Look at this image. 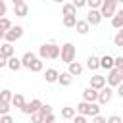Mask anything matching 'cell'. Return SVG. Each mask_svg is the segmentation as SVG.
I'll list each match as a JSON object with an SVG mask.
<instances>
[{"label":"cell","mask_w":123,"mask_h":123,"mask_svg":"<svg viewBox=\"0 0 123 123\" xmlns=\"http://www.w3.org/2000/svg\"><path fill=\"white\" fill-rule=\"evenodd\" d=\"M86 67H88L90 71L100 69V58H96V56H88V58H86Z\"/></svg>","instance_id":"21"},{"label":"cell","mask_w":123,"mask_h":123,"mask_svg":"<svg viewBox=\"0 0 123 123\" xmlns=\"http://www.w3.org/2000/svg\"><path fill=\"white\" fill-rule=\"evenodd\" d=\"M58 77H60V73H58L54 67H48V69L44 71V79H46V83H58Z\"/></svg>","instance_id":"17"},{"label":"cell","mask_w":123,"mask_h":123,"mask_svg":"<svg viewBox=\"0 0 123 123\" xmlns=\"http://www.w3.org/2000/svg\"><path fill=\"white\" fill-rule=\"evenodd\" d=\"M67 73H69L71 77H79V75L83 73V65H81L79 62H73V63H69V69H67Z\"/></svg>","instance_id":"18"},{"label":"cell","mask_w":123,"mask_h":123,"mask_svg":"<svg viewBox=\"0 0 123 123\" xmlns=\"http://www.w3.org/2000/svg\"><path fill=\"white\" fill-rule=\"evenodd\" d=\"M100 67H102V69H108V71H111V69L115 67V58H111L110 54L102 56V58H100Z\"/></svg>","instance_id":"14"},{"label":"cell","mask_w":123,"mask_h":123,"mask_svg":"<svg viewBox=\"0 0 123 123\" xmlns=\"http://www.w3.org/2000/svg\"><path fill=\"white\" fill-rule=\"evenodd\" d=\"M111 27L113 29H123V10H117L115 12V15L111 17Z\"/></svg>","instance_id":"16"},{"label":"cell","mask_w":123,"mask_h":123,"mask_svg":"<svg viewBox=\"0 0 123 123\" xmlns=\"http://www.w3.org/2000/svg\"><path fill=\"white\" fill-rule=\"evenodd\" d=\"M106 81H108V86H119L123 83V69H115L113 67L111 71H108Z\"/></svg>","instance_id":"5"},{"label":"cell","mask_w":123,"mask_h":123,"mask_svg":"<svg viewBox=\"0 0 123 123\" xmlns=\"http://www.w3.org/2000/svg\"><path fill=\"white\" fill-rule=\"evenodd\" d=\"M115 69H123V56L115 58Z\"/></svg>","instance_id":"38"},{"label":"cell","mask_w":123,"mask_h":123,"mask_svg":"<svg viewBox=\"0 0 123 123\" xmlns=\"http://www.w3.org/2000/svg\"><path fill=\"white\" fill-rule=\"evenodd\" d=\"M113 44H115L117 48H123V29H119V31L115 33V37H113Z\"/></svg>","instance_id":"30"},{"label":"cell","mask_w":123,"mask_h":123,"mask_svg":"<svg viewBox=\"0 0 123 123\" xmlns=\"http://www.w3.org/2000/svg\"><path fill=\"white\" fill-rule=\"evenodd\" d=\"M73 6H75V10H81V8H85V6H86V0H75V2H73Z\"/></svg>","instance_id":"37"},{"label":"cell","mask_w":123,"mask_h":123,"mask_svg":"<svg viewBox=\"0 0 123 123\" xmlns=\"http://www.w3.org/2000/svg\"><path fill=\"white\" fill-rule=\"evenodd\" d=\"M4 37H6V33H4V31H0V40H4Z\"/></svg>","instance_id":"45"},{"label":"cell","mask_w":123,"mask_h":123,"mask_svg":"<svg viewBox=\"0 0 123 123\" xmlns=\"http://www.w3.org/2000/svg\"><path fill=\"white\" fill-rule=\"evenodd\" d=\"M102 2L104 0H86V6H88V10H100Z\"/></svg>","instance_id":"31"},{"label":"cell","mask_w":123,"mask_h":123,"mask_svg":"<svg viewBox=\"0 0 123 123\" xmlns=\"http://www.w3.org/2000/svg\"><path fill=\"white\" fill-rule=\"evenodd\" d=\"M40 108H42V102H40L38 98H33L31 102H27V104L21 108V111H23V113H27V115H33V113L40 111Z\"/></svg>","instance_id":"8"},{"label":"cell","mask_w":123,"mask_h":123,"mask_svg":"<svg viewBox=\"0 0 123 123\" xmlns=\"http://www.w3.org/2000/svg\"><path fill=\"white\" fill-rule=\"evenodd\" d=\"M25 104H27V102H25V98H23V94H19V92H15V94H13V98H12V106H13V108H19V110H21V108H23Z\"/></svg>","instance_id":"23"},{"label":"cell","mask_w":123,"mask_h":123,"mask_svg":"<svg viewBox=\"0 0 123 123\" xmlns=\"http://www.w3.org/2000/svg\"><path fill=\"white\" fill-rule=\"evenodd\" d=\"M44 123H56V115H54V113L46 115V117H44Z\"/></svg>","instance_id":"41"},{"label":"cell","mask_w":123,"mask_h":123,"mask_svg":"<svg viewBox=\"0 0 123 123\" xmlns=\"http://www.w3.org/2000/svg\"><path fill=\"white\" fill-rule=\"evenodd\" d=\"M31 123H44V115H42L40 111L33 113V115H31Z\"/></svg>","instance_id":"33"},{"label":"cell","mask_w":123,"mask_h":123,"mask_svg":"<svg viewBox=\"0 0 123 123\" xmlns=\"http://www.w3.org/2000/svg\"><path fill=\"white\" fill-rule=\"evenodd\" d=\"M62 56V46H58L56 42H44L40 48H38V58L44 62V60H58Z\"/></svg>","instance_id":"1"},{"label":"cell","mask_w":123,"mask_h":123,"mask_svg":"<svg viewBox=\"0 0 123 123\" xmlns=\"http://www.w3.org/2000/svg\"><path fill=\"white\" fill-rule=\"evenodd\" d=\"M92 123H108V117H102V115H96V117H92Z\"/></svg>","instance_id":"40"},{"label":"cell","mask_w":123,"mask_h":123,"mask_svg":"<svg viewBox=\"0 0 123 123\" xmlns=\"http://www.w3.org/2000/svg\"><path fill=\"white\" fill-rule=\"evenodd\" d=\"M117 96H121V98H123V83L117 86Z\"/></svg>","instance_id":"44"},{"label":"cell","mask_w":123,"mask_h":123,"mask_svg":"<svg viewBox=\"0 0 123 123\" xmlns=\"http://www.w3.org/2000/svg\"><path fill=\"white\" fill-rule=\"evenodd\" d=\"M73 123H86V117H85V115H75Z\"/></svg>","instance_id":"42"},{"label":"cell","mask_w":123,"mask_h":123,"mask_svg":"<svg viewBox=\"0 0 123 123\" xmlns=\"http://www.w3.org/2000/svg\"><path fill=\"white\" fill-rule=\"evenodd\" d=\"M6 12H8V6H6V2H2V0H0V19H2V17H6Z\"/></svg>","instance_id":"36"},{"label":"cell","mask_w":123,"mask_h":123,"mask_svg":"<svg viewBox=\"0 0 123 123\" xmlns=\"http://www.w3.org/2000/svg\"><path fill=\"white\" fill-rule=\"evenodd\" d=\"M75 115H77L75 108H71V106H63L62 108V117L63 119H75Z\"/></svg>","instance_id":"24"},{"label":"cell","mask_w":123,"mask_h":123,"mask_svg":"<svg viewBox=\"0 0 123 123\" xmlns=\"http://www.w3.org/2000/svg\"><path fill=\"white\" fill-rule=\"evenodd\" d=\"M2 67H8V60L4 58V56H0V69Z\"/></svg>","instance_id":"43"},{"label":"cell","mask_w":123,"mask_h":123,"mask_svg":"<svg viewBox=\"0 0 123 123\" xmlns=\"http://www.w3.org/2000/svg\"><path fill=\"white\" fill-rule=\"evenodd\" d=\"M13 13L17 17H25L29 13V6L23 2V0H13Z\"/></svg>","instance_id":"11"},{"label":"cell","mask_w":123,"mask_h":123,"mask_svg":"<svg viewBox=\"0 0 123 123\" xmlns=\"http://www.w3.org/2000/svg\"><path fill=\"white\" fill-rule=\"evenodd\" d=\"M58 83H60L62 86H69V85L73 83V77H71L67 71H62V73H60V77H58Z\"/></svg>","instance_id":"22"},{"label":"cell","mask_w":123,"mask_h":123,"mask_svg":"<svg viewBox=\"0 0 123 123\" xmlns=\"http://www.w3.org/2000/svg\"><path fill=\"white\" fill-rule=\"evenodd\" d=\"M40 113H42L44 117H46V115H50V113H52V106H50V104H42V108H40Z\"/></svg>","instance_id":"34"},{"label":"cell","mask_w":123,"mask_h":123,"mask_svg":"<svg viewBox=\"0 0 123 123\" xmlns=\"http://www.w3.org/2000/svg\"><path fill=\"white\" fill-rule=\"evenodd\" d=\"M62 13H63V17H65V15H77V10H75L73 2H71V4H63V6H62Z\"/></svg>","instance_id":"26"},{"label":"cell","mask_w":123,"mask_h":123,"mask_svg":"<svg viewBox=\"0 0 123 123\" xmlns=\"http://www.w3.org/2000/svg\"><path fill=\"white\" fill-rule=\"evenodd\" d=\"M0 123H15V121H13L12 115H2V117H0Z\"/></svg>","instance_id":"39"},{"label":"cell","mask_w":123,"mask_h":123,"mask_svg":"<svg viewBox=\"0 0 123 123\" xmlns=\"http://www.w3.org/2000/svg\"><path fill=\"white\" fill-rule=\"evenodd\" d=\"M37 58H38V56H35L33 52H25V54L21 56V65L27 67V69H31V65H33V62H35Z\"/></svg>","instance_id":"15"},{"label":"cell","mask_w":123,"mask_h":123,"mask_svg":"<svg viewBox=\"0 0 123 123\" xmlns=\"http://www.w3.org/2000/svg\"><path fill=\"white\" fill-rule=\"evenodd\" d=\"M100 104H88V102H81L77 104V111L79 115H85V117H96L100 115Z\"/></svg>","instance_id":"2"},{"label":"cell","mask_w":123,"mask_h":123,"mask_svg":"<svg viewBox=\"0 0 123 123\" xmlns=\"http://www.w3.org/2000/svg\"><path fill=\"white\" fill-rule=\"evenodd\" d=\"M75 29H77V33H79V35H86V33L90 31V25L86 23V19H79V21H77V25H75Z\"/></svg>","instance_id":"19"},{"label":"cell","mask_w":123,"mask_h":123,"mask_svg":"<svg viewBox=\"0 0 123 123\" xmlns=\"http://www.w3.org/2000/svg\"><path fill=\"white\" fill-rule=\"evenodd\" d=\"M98 90H94V88H90V86H86L85 90H83V102H88V104H96L98 102Z\"/></svg>","instance_id":"12"},{"label":"cell","mask_w":123,"mask_h":123,"mask_svg":"<svg viewBox=\"0 0 123 123\" xmlns=\"http://www.w3.org/2000/svg\"><path fill=\"white\" fill-rule=\"evenodd\" d=\"M77 21H79L77 15H65V17H63V25H65V27H75Z\"/></svg>","instance_id":"28"},{"label":"cell","mask_w":123,"mask_h":123,"mask_svg":"<svg viewBox=\"0 0 123 123\" xmlns=\"http://www.w3.org/2000/svg\"><path fill=\"white\" fill-rule=\"evenodd\" d=\"M13 25H12V21L8 19V17H2L0 19V31H4V33H8L10 29H12Z\"/></svg>","instance_id":"29"},{"label":"cell","mask_w":123,"mask_h":123,"mask_svg":"<svg viewBox=\"0 0 123 123\" xmlns=\"http://www.w3.org/2000/svg\"><path fill=\"white\" fill-rule=\"evenodd\" d=\"M108 123H123V117H119V115H110V117H108Z\"/></svg>","instance_id":"35"},{"label":"cell","mask_w":123,"mask_h":123,"mask_svg":"<svg viewBox=\"0 0 123 123\" xmlns=\"http://www.w3.org/2000/svg\"><path fill=\"white\" fill-rule=\"evenodd\" d=\"M42 69H44V63H42V60H40V58H37V60L33 62V65H31V69H29V71H33V73H40Z\"/></svg>","instance_id":"27"},{"label":"cell","mask_w":123,"mask_h":123,"mask_svg":"<svg viewBox=\"0 0 123 123\" xmlns=\"http://www.w3.org/2000/svg\"><path fill=\"white\" fill-rule=\"evenodd\" d=\"M10 110H12V104L0 102V117H2V115H10Z\"/></svg>","instance_id":"32"},{"label":"cell","mask_w":123,"mask_h":123,"mask_svg":"<svg viewBox=\"0 0 123 123\" xmlns=\"http://www.w3.org/2000/svg\"><path fill=\"white\" fill-rule=\"evenodd\" d=\"M115 12H117V2L115 0H104L102 2V8H100V13H102V17L104 19H111L113 15H115Z\"/></svg>","instance_id":"4"},{"label":"cell","mask_w":123,"mask_h":123,"mask_svg":"<svg viewBox=\"0 0 123 123\" xmlns=\"http://www.w3.org/2000/svg\"><path fill=\"white\" fill-rule=\"evenodd\" d=\"M75 56H77V48H75V44L73 42H65V44H62V62L63 63H73L75 62Z\"/></svg>","instance_id":"3"},{"label":"cell","mask_w":123,"mask_h":123,"mask_svg":"<svg viewBox=\"0 0 123 123\" xmlns=\"http://www.w3.org/2000/svg\"><path fill=\"white\" fill-rule=\"evenodd\" d=\"M21 67H23V65H21V58L13 56V58L8 60V69H12V71H19Z\"/></svg>","instance_id":"20"},{"label":"cell","mask_w":123,"mask_h":123,"mask_svg":"<svg viewBox=\"0 0 123 123\" xmlns=\"http://www.w3.org/2000/svg\"><path fill=\"white\" fill-rule=\"evenodd\" d=\"M102 13H100V10H88V13H86V23L88 25H92V27H96V25H100L102 23Z\"/></svg>","instance_id":"10"},{"label":"cell","mask_w":123,"mask_h":123,"mask_svg":"<svg viewBox=\"0 0 123 123\" xmlns=\"http://www.w3.org/2000/svg\"><path fill=\"white\" fill-rule=\"evenodd\" d=\"M12 98H13V92H12L10 88H2V90H0V102L12 104Z\"/></svg>","instance_id":"25"},{"label":"cell","mask_w":123,"mask_h":123,"mask_svg":"<svg viewBox=\"0 0 123 123\" xmlns=\"http://www.w3.org/2000/svg\"><path fill=\"white\" fill-rule=\"evenodd\" d=\"M0 56H4L6 60L13 58V56H15V48H13V44H10V42L0 44Z\"/></svg>","instance_id":"13"},{"label":"cell","mask_w":123,"mask_h":123,"mask_svg":"<svg viewBox=\"0 0 123 123\" xmlns=\"http://www.w3.org/2000/svg\"><path fill=\"white\" fill-rule=\"evenodd\" d=\"M111 98H113L111 86H104V88L100 90V94H98V104H100V106H106V104L111 102Z\"/></svg>","instance_id":"9"},{"label":"cell","mask_w":123,"mask_h":123,"mask_svg":"<svg viewBox=\"0 0 123 123\" xmlns=\"http://www.w3.org/2000/svg\"><path fill=\"white\" fill-rule=\"evenodd\" d=\"M88 86L100 92L104 86H108V81H106V77H104V75H100V73H94V75L90 77V85H88Z\"/></svg>","instance_id":"7"},{"label":"cell","mask_w":123,"mask_h":123,"mask_svg":"<svg viewBox=\"0 0 123 123\" xmlns=\"http://www.w3.org/2000/svg\"><path fill=\"white\" fill-rule=\"evenodd\" d=\"M23 37V27L21 25H15V27H12L8 33H6V37H4V40L6 42H10V44H13L15 40H19Z\"/></svg>","instance_id":"6"}]
</instances>
